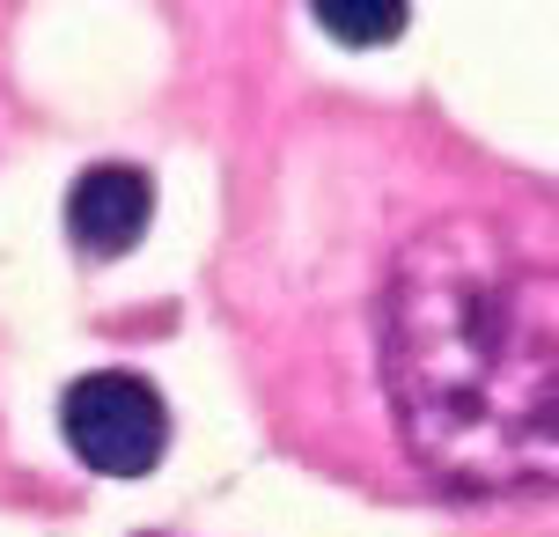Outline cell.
<instances>
[{
	"mask_svg": "<svg viewBox=\"0 0 559 537\" xmlns=\"http://www.w3.org/2000/svg\"><path fill=\"white\" fill-rule=\"evenodd\" d=\"M383 368L427 472L456 486L559 479V228L435 222L397 258Z\"/></svg>",
	"mask_w": 559,
	"mask_h": 537,
	"instance_id": "1",
	"label": "cell"
},
{
	"mask_svg": "<svg viewBox=\"0 0 559 537\" xmlns=\"http://www.w3.org/2000/svg\"><path fill=\"white\" fill-rule=\"evenodd\" d=\"M59 427H67V450L82 456L88 472H104V479L155 472L163 442H169V413H163V397H155V383H140L126 368H96L82 383H67Z\"/></svg>",
	"mask_w": 559,
	"mask_h": 537,
	"instance_id": "2",
	"label": "cell"
},
{
	"mask_svg": "<svg viewBox=\"0 0 559 537\" xmlns=\"http://www.w3.org/2000/svg\"><path fill=\"white\" fill-rule=\"evenodd\" d=\"M309 8H317V29L338 37L346 52H376V45H391L405 29L413 0H309Z\"/></svg>",
	"mask_w": 559,
	"mask_h": 537,
	"instance_id": "4",
	"label": "cell"
},
{
	"mask_svg": "<svg viewBox=\"0 0 559 537\" xmlns=\"http://www.w3.org/2000/svg\"><path fill=\"white\" fill-rule=\"evenodd\" d=\"M155 214V184L126 163H96V170L74 177V192H67V228H74V243L96 258H126L140 243V228Z\"/></svg>",
	"mask_w": 559,
	"mask_h": 537,
	"instance_id": "3",
	"label": "cell"
}]
</instances>
